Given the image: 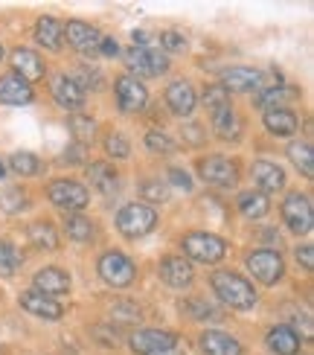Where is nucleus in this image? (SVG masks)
<instances>
[{
  "instance_id": "nucleus-1",
  "label": "nucleus",
  "mask_w": 314,
  "mask_h": 355,
  "mask_svg": "<svg viewBox=\"0 0 314 355\" xmlns=\"http://www.w3.org/2000/svg\"><path fill=\"white\" fill-rule=\"evenodd\" d=\"M209 286H213V291L218 294V300L224 306L238 309V312H247V309H253L259 300V294L253 291V286L236 271H216L209 277Z\"/></svg>"
},
{
  "instance_id": "nucleus-2",
  "label": "nucleus",
  "mask_w": 314,
  "mask_h": 355,
  "mask_svg": "<svg viewBox=\"0 0 314 355\" xmlns=\"http://www.w3.org/2000/svg\"><path fill=\"white\" fill-rule=\"evenodd\" d=\"M157 227V210L148 204H125L116 213V230L125 239H143Z\"/></svg>"
},
{
  "instance_id": "nucleus-3",
  "label": "nucleus",
  "mask_w": 314,
  "mask_h": 355,
  "mask_svg": "<svg viewBox=\"0 0 314 355\" xmlns=\"http://www.w3.org/2000/svg\"><path fill=\"white\" fill-rule=\"evenodd\" d=\"M184 254L195 262H207V265H216L227 257V242L216 233H207V230H195V233H186L184 236Z\"/></svg>"
},
{
  "instance_id": "nucleus-4",
  "label": "nucleus",
  "mask_w": 314,
  "mask_h": 355,
  "mask_svg": "<svg viewBox=\"0 0 314 355\" xmlns=\"http://www.w3.org/2000/svg\"><path fill=\"white\" fill-rule=\"evenodd\" d=\"M96 271L111 288H128L134 279H137V268H134V262L125 254H119V250H108V254H102L99 262H96Z\"/></svg>"
},
{
  "instance_id": "nucleus-5",
  "label": "nucleus",
  "mask_w": 314,
  "mask_h": 355,
  "mask_svg": "<svg viewBox=\"0 0 314 355\" xmlns=\"http://www.w3.org/2000/svg\"><path fill=\"white\" fill-rule=\"evenodd\" d=\"M245 265L262 286H277L286 277V259H282L279 250H268V248L253 250V254H247Z\"/></svg>"
},
{
  "instance_id": "nucleus-6",
  "label": "nucleus",
  "mask_w": 314,
  "mask_h": 355,
  "mask_svg": "<svg viewBox=\"0 0 314 355\" xmlns=\"http://www.w3.org/2000/svg\"><path fill=\"white\" fill-rule=\"evenodd\" d=\"M198 175L201 181L209 187H218V189H233L238 181V166L236 160L224 157V155H209L198 160Z\"/></svg>"
},
{
  "instance_id": "nucleus-7",
  "label": "nucleus",
  "mask_w": 314,
  "mask_h": 355,
  "mask_svg": "<svg viewBox=\"0 0 314 355\" xmlns=\"http://www.w3.org/2000/svg\"><path fill=\"white\" fill-rule=\"evenodd\" d=\"M47 196H50V201L58 207V210H64V213H82L85 207L91 204V192H87L79 181H67V178L53 181L47 187Z\"/></svg>"
},
{
  "instance_id": "nucleus-8",
  "label": "nucleus",
  "mask_w": 314,
  "mask_h": 355,
  "mask_svg": "<svg viewBox=\"0 0 314 355\" xmlns=\"http://www.w3.org/2000/svg\"><path fill=\"white\" fill-rule=\"evenodd\" d=\"M282 221L286 227L297 236H306L314 227V213H311V201L303 192H291V196L282 201Z\"/></svg>"
},
{
  "instance_id": "nucleus-9",
  "label": "nucleus",
  "mask_w": 314,
  "mask_h": 355,
  "mask_svg": "<svg viewBox=\"0 0 314 355\" xmlns=\"http://www.w3.org/2000/svg\"><path fill=\"white\" fill-rule=\"evenodd\" d=\"M125 64L134 73V79L137 76H163V73L169 70V55L160 50H152V47H146V50L134 47L125 53Z\"/></svg>"
},
{
  "instance_id": "nucleus-10",
  "label": "nucleus",
  "mask_w": 314,
  "mask_h": 355,
  "mask_svg": "<svg viewBox=\"0 0 314 355\" xmlns=\"http://www.w3.org/2000/svg\"><path fill=\"white\" fill-rule=\"evenodd\" d=\"M114 94H116V105L123 114H137V111L146 108V102H148L146 85L140 79H134V76H119L114 82Z\"/></svg>"
},
{
  "instance_id": "nucleus-11",
  "label": "nucleus",
  "mask_w": 314,
  "mask_h": 355,
  "mask_svg": "<svg viewBox=\"0 0 314 355\" xmlns=\"http://www.w3.org/2000/svg\"><path fill=\"white\" fill-rule=\"evenodd\" d=\"M221 87L227 94H256L265 87V73L253 67H227L221 73Z\"/></svg>"
},
{
  "instance_id": "nucleus-12",
  "label": "nucleus",
  "mask_w": 314,
  "mask_h": 355,
  "mask_svg": "<svg viewBox=\"0 0 314 355\" xmlns=\"http://www.w3.org/2000/svg\"><path fill=\"white\" fill-rule=\"evenodd\" d=\"M62 38L70 44L73 50H79L85 55H99V29L91 26V24H85V21H67L62 26Z\"/></svg>"
},
{
  "instance_id": "nucleus-13",
  "label": "nucleus",
  "mask_w": 314,
  "mask_h": 355,
  "mask_svg": "<svg viewBox=\"0 0 314 355\" xmlns=\"http://www.w3.org/2000/svg\"><path fill=\"white\" fill-rule=\"evenodd\" d=\"M177 347V335L175 332H163V329H137L131 335V352L137 355H160Z\"/></svg>"
},
{
  "instance_id": "nucleus-14",
  "label": "nucleus",
  "mask_w": 314,
  "mask_h": 355,
  "mask_svg": "<svg viewBox=\"0 0 314 355\" xmlns=\"http://www.w3.org/2000/svg\"><path fill=\"white\" fill-rule=\"evenodd\" d=\"M157 274L163 283L172 288H189L192 279H195V268H192V262L184 257H163L157 265Z\"/></svg>"
},
{
  "instance_id": "nucleus-15",
  "label": "nucleus",
  "mask_w": 314,
  "mask_h": 355,
  "mask_svg": "<svg viewBox=\"0 0 314 355\" xmlns=\"http://www.w3.org/2000/svg\"><path fill=\"white\" fill-rule=\"evenodd\" d=\"M18 303H21L24 312H29L33 318H41V320H62L64 318V306L53 297H44V294H38L35 288L24 291L18 297Z\"/></svg>"
},
{
  "instance_id": "nucleus-16",
  "label": "nucleus",
  "mask_w": 314,
  "mask_h": 355,
  "mask_svg": "<svg viewBox=\"0 0 314 355\" xmlns=\"http://www.w3.org/2000/svg\"><path fill=\"white\" fill-rule=\"evenodd\" d=\"M33 286L38 294L55 300V297H62V294L70 291V274L64 268H58V265H47V268H41L33 277Z\"/></svg>"
},
{
  "instance_id": "nucleus-17",
  "label": "nucleus",
  "mask_w": 314,
  "mask_h": 355,
  "mask_svg": "<svg viewBox=\"0 0 314 355\" xmlns=\"http://www.w3.org/2000/svg\"><path fill=\"white\" fill-rule=\"evenodd\" d=\"M12 67H15V76H21L26 85L41 82L44 73H47V67H44V58L35 50H29V47L12 50Z\"/></svg>"
},
{
  "instance_id": "nucleus-18",
  "label": "nucleus",
  "mask_w": 314,
  "mask_h": 355,
  "mask_svg": "<svg viewBox=\"0 0 314 355\" xmlns=\"http://www.w3.org/2000/svg\"><path fill=\"white\" fill-rule=\"evenodd\" d=\"M198 105V96H195V87H192L186 79H177L166 87V108L175 116H189Z\"/></svg>"
},
{
  "instance_id": "nucleus-19",
  "label": "nucleus",
  "mask_w": 314,
  "mask_h": 355,
  "mask_svg": "<svg viewBox=\"0 0 314 355\" xmlns=\"http://www.w3.org/2000/svg\"><path fill=\"white\" fill-rule=\"evenodd\" d=\"M198 347H201L204 355H245L242 344H238L233 335L221 332V329H207V332H201Z\"/></svg>"
},
{
  "instance_id": "nucleus-20",
  "label": "nucleus",
  "mask_w": 314,
  "mask_h": 355,
  "mask_svg": "<svg viewBox=\"0 0 314 355\" xmlns=\"http://www.w3.org/2000/svg\"><path fill=\"white\" fill-rule=\"evenodd\" d=\"M250 172H253V184H256V189L262 192V196H268V192H279L282 187H286V169L271 164V160H256Z\"/></svg>"
},
{
  "instance_id": "nucleus-21",
  "label": "nucleus",
  "mask_w": 314,
  "mask_h": 355,
  "mask_svg": "<svg viewBox=\"0 0 314 355\" xmlns=\"http://www.w3.org/2000/svg\"><path fill=\"white\" fill-rule=\"evenodd\" d=\"M50 91H53V99L62 105L64 111H79L85 105V91L73 82V76H55L53 85H50Z\"/></svg>"
},
{
  "instance_id": "nucleus-22",
  "label": "nucleus",
  "mask_w": 314,
  "mask_h": 355,
  "mask_svg": "<svg viewBox=\"0 0 314 355\" xmlns=\"http://www.w3.org/2000/svg\"><path fill=\"white\" fill-rule=\"evenodd\" d=\"M33 99H35L33 85H26L21 76L6 73V76L0 79V105H29Z\"/></svg>"
},
{
  "instance_id": "nucleus-23",
  "label": "nucleus",
  "mask_w": 314,
  "mask_h": 355,
  "mask_svg": "<svg viewBox=\"0 0 314 355\" xmlns=\"http://www.w3.org/2000/svg\"><path fill=\"white\" fill-rule=\"evenodd\" d=\"M294 99H300V91L291 85H265L262 91H256V96H253L256 108H262V111L286 108V102H294Z\"/></svg>"
},
{
  "instance_id": "nucleus-24",
  "label": "nucleus",
  "mask_w": 314,
  "mask_h": 355,
  "mask_svg": "<svg viewBox=\"0 0 314 355\" xmlns=\"http://www.w3.org/2000/svg\"><path fill=\"white\" fill-rule=\"evenodd\" d=\"M262 123L268 128V135L274 137H294L297 128H300V116L288 108H274V111H265L262 114Z\"/></svg>"
},
{
  "instance_id": "nucleus-25",
  "label": "nucleus",
  "mask_w": 314,
  "mask_h": 355,
  "mask_svg": "<svg viewBox=\"0 0 314 355\" xmlns=\"http://www.w3.org/2000/svg\"><path fill=\"white\" fill-rule=\"evenodd\" d=\"M268 347H271L274 355H300L303 349V341H300V335H297L291 327H274V329H268Z\"/></svg>"
},
{
  "instance_id": "nucleus-26",
  "label": "nucleus",
  "mask_w": 314,
  "mask_h": 355,
  "mask_svg": "<svg viewBox=\"0 0 314 355\" xmlns=\"http://www.w3.org/2000/svg\"><path fill=\"white\" fill-rule=\"evenodd\" d=\"M87 178H91L94 189H99L102 196H114V192L119 189V172L111 164H105V160L87 166Z\"/></svg>"
},
{
  "instance_id": "nucleus-27",
  "label": "nucleus",
  "mask_w": 314,
  "mask_h": 355,
  "mask_svg": "<svg viewBox=\"0 0 314 355\" xmlns=\"http://www.w3.org/2000/svg\"><path fill=\"white\" fill-rule=\"evenodd\" d=\"M35 41L41 44L44 50H50V53H58L62 50V24H58L55 18H50V15H44V18H38L35 24Z\"/></svg>"
},
{
  "instance_id": "nucleus-28",
  "label": "nucleus",
  "mask_w": 314,
  "mask_h": 355,
  "mask_svg": "<svg viewBox=\"0 0 314 355\" xmlns=\"http://www.w3.org/2000/svg\"><path fill=\"white\" fill-rule=\"evenodd\" d=\"M26 236H29V245L38 248V250H58V233H55V227L50 225L47 218L33 221L29 230H26Z\"/></svg>"
},
{
  "instance_id": "nucleus-29",
  "label": "nucleus",
  "mask_w": 314,
  "mask_h": 355,
  "mask_svg": "<svg viewBox=\"0 0 314 355\" xmlns=\"http://www.w3.org/2000/svg\"><path fill=\"white\" fill-rule=\"evenodd\" d=\"M64 233H67V239H73V242H91L96 227H94V221L87 216L67 213L64 216Z\"/></svg>"
},
{
  "instance_id": "nucleus-30",
  "label": "nucleus",
  "mask_w": 314,
  "mask_h": 355,
  "mask_svg": "<svg viewBox=\"0 0 314 355\" xmlns=\"http://www.w3.org/2000/svg\"><path fill=\"white\" fill-rule=\"evenodd\" d=\"M238 210H242V216L247 218H262L268 210H271V201H268V196H262L259 189H247L238 196Z\"/></svg>"
},
{
  "instance_id": "nucleus-31",
  "label": "nucleus",
  "mask_w": 314,
  "mask_h": 355,
  "mask_svg": "<svg viewBox=\"0 0 314 355\" xmlns=\"http://www.w3.org/2000/svg\"><path fill=\"white\" fill-rule=\"evenodd\" d=\"M181 312L189 318V320H201V323H207V320H224L221 318V312L213 306V303H207L204 297H189V300H184L181 303Z\"/></svg>"
},
{
  "instance_id": "nucleus-32",
  "label": "nucleus",
  "mask_w": 314,
  "mask_h": 355,
  "mask_svg": "<svg viewBox=\"0 0 314 355\" xmlns=\"http://www.w3.org/2000/svg\"><path fill=\"white\" fill-rule=\"evenodd\" d=\"M209 123H213V131H216L221 140L238 137V128H242V123H238V116H236L233 105H230V108H224V111H218V114H213V116H209Z\"/></svg>"
},
{
  "instance_id": "nucleus-33",
  "label": "nucleus",
  "mask_w": 314,
  "mask_h": 355,
  "mask_svg": "<svg viewBox=\"0 0 314 355\" xmlns=\"http://www.w3.org/2000/svg\"><path fill=\"white\" fill-rule=\"evenodd\" d=\"M67 125H70L73 140H76L79 146L94 143V137H96V120H91L87 114H73L67 120Z\"/></svg>"
},
{
  "instance_id": "nucleus-34",
  "label": "nucleus",
  "mask_w": 314,
  "mask_h": 355,
  "mask_svg": "<svg viewBox=\"0 0 314 355\" xmlns=\"http://www.w3.org/2000/svg\"><path fill=\"white\" fill-rule=\"evenodd\" d=\"M288 157H291V164L300 169L303 178H311L314 175V155H311V146L308 143H291L288 146Z\"/></svg>"
},
{
  "instance_id": "nucleus-35",
  "label": "nucleus",
  "mask_w": 314,
  "mask_h": 355,
  "mask_svg": "<svg viewBox=\"0 0 314 355\" xmlns=\"http://www.w3.org/2000/svg\"><path fill=\"white\" fill-rule=\"evenodd\" d=\"M9 169L15 175H21V178H33L41 172V164H38V157L35 155H29V152H15L9 157Z\"/></svg>"
},
{
  "instance_id": "nucleus-36",
  "label": "nucleus",
  "mask_w": 314,
  "mask_h": 355,
  "mask_svg": "<svg viewBox=\"0 0 314 355\" xmlns=\"http://www.w3.org/2000/svg\"><path fill=\"white\" fill-rule=\"evenodd\" d=\"M233 102H230V94L224 91L221 85H209L207 91H204V108H207V114L213 116V114H218V111H224V108H230Z\"/></svg>"
},
{
  "instance_id": "nucleus-37",
  "label": "nucleus",
  "mask_w": 314,
  "mask_h": 355,
  "mask_svg": "<svg viewBox=\"0 0 314 355\" xmlns=\"http://www.w3.org/2000/svg\"><path fill=\"white\" fill-rule=\"evenodd\" d=\"M21 262H24V257L15 250L9 242H3L0 239V277H15L18 274V268H21Z\"/></svg>"
},
{
  "instance_id": "nucleus-38",
  "label": "nucleus",
  "mask_w": 314,
  "mask_h": 355,
  "mask_svg": "<svg viewBox=\"0 0 314 355\" xmlns=\"http://www.w3.org/2000/svg\"><path fill=\"white\" fill-rule=\"evenodd\" d=\"M140 196L143 201H152V204H163L169 201V187L160 181V178H146V181L140 184ZM148 204V207H152Z\"/></svg>"
},
{
  "instance_id": "nucleus-39",
  "label": "nucleus",
  "mask_w": 314,
  "mask_h": 355,
  "mask_svg": "<svg viewBox=\"0 0 314 355\" xmlns=\"http://www.w3.org/2000/svg\"><path fill=\"white\" fill-rule=\"evenodd\" d=\"M146 146H148V149H152L155 155H172V152L177 149V143L166 135V131H160V128L148 131V135H146Z\"/></svg>"
},
{
  "instance_id": "nucleus-40",
  "label": "nucleus",
  "mask_w": 314,
  "mask_h": 355,
  "mask_svg": "<svg viewBox=\"0 0 314 355\" xmlns=\"http://www.w3.org/2000/svg\"><path fill=\"white\" fill-rule=\"evenodd\" d=\"M105 152H108L111 157H119V160H123V157L131 155V143H128L123 135H119V131H111V135L105 137Z\"/></svg>"
},
{
  "instance_id": "nucleus-41",
  "label": "nucleus",
  "mask_w": 314,
  "mask_h": 355,
  "mask_svg": "<svg viewBox=\"0 0 314 355\" xmlns=\"http://www.w3.org/2000/svg\"><path fill=\"white\" fill-rule=\"evenodd\" d=\"M73 82H76V85L82 87V91H87V87H94V91H99L105 79H102V73H99L96 67H79V73L73 76Z\"/></svg>"
},
{
  "instance_id": "nucleus-42",
  "label": "nucleus",
  "mask_w": 314,
  "mask_h": 355,
  "mask_svg": "<svg viewBox=\"0 0 314 355\" xmlns=\"http://www.w3.org/2000/svg\"><path fill=\"white\" fill-rule=\"evenodd\" d=\"M0 207H3L6 213H21V210H26V196L21 189H6L3 198H0Z\"/></svg>"
},
{
  "instance_id": "nucleus-43",
  "label": "nucleus",
  "mask_w": 314,
  "mask_h": 355,
  "mask_svg": "<svg viewBox=\"0 0 314 355\" xmlns=\"http://www.w3.org/2000/svg\"><path fill=\"white\" fill-rule=\"evenodd\" d=\"M160 47L166 53H184L186 50V38L181 33H175V29H169V33H160Z\"/></svg>"
},
{
  "instance_id": "nucleus-44",
  "label": "nucleus",
  "mask_w": 314,
  "mask_h": 355,
  "mask_svg": "<svg viewBox=\"0 0 314 355\" xmlns=\"http://www.w3.org/2000/svg\"><path fill=\"white\" fill-rule=\"evenodd\" d=\"M297 262L303 265V271H311L314 268V248L311 245H300V248H297Z\"/></svg>"
},
{
  "instance_id": "nucleus-45",
  "label": "nucleus",
  "mask_w": 314,
  "mask_h": 355,
  "mask_svg": "<svg viewBox=\"0 0 314 355\" xmlns=\"http://www.w3.org/2000/svg\"><path fill=\"white\" fill-rule=\"evenodd\" d=\"M169 181H172L175 187H181L184 192H189V189H192V178H189L184 169H177V166H175V169H169Z\"/></svg>"
},
{
  "instance_id": "nucleus-46",
  "label": "nucleus",
  "mask_w": 314,
  "mask_h": 355,
  "mask_svg": "<svg viewBox=\"0 0 314 355\" xmlns=\"http://www.w3.org/2000/svg\"><path fill=\"white\" fill-rule=\"evenodd\" d=\"M184 137H186L189 146H201V143L207 140V131H204V125H186Z\"/></svg>"
},
{
  "instance_id": "nucleus-47",
  "label": "nucleus",
  "mask_w": 314,
  "mask_h": 355,
  "mask_svg": "<svg viewBox=\"0 0 314 355\" xmlns=\"http://www.w3.org/2000/svg\"><path fill=\"white\" fill-rule=\"evenodd\" d=\"M116 53H119L116 41H114V38H105V35H102V41H99V55H108V58H111V55H116Z\"/></svg>"
},
{
  "instance_id": "nucleus-48",
  "label": "nucleus",
  "mask_w": 314,
  "mask_h": 355,
  "mask_svg": "<svg viewBox=\"0 0 314 355\" xmlns=\"http://www.w3.org/2000/svg\"><path fill=\"white\" fill-rule=\"evenodd\" d=\"M82 152H85V146H79V143H76L70 152H64V157H62V160H64V164H67V160H70V164H79V160H82Z\"/></svg>"
},
{
  "instance_id": "nucleus-49",
  "label": "nucleus",
  "mask_w": 314,
  "mask_h": 355,
  "mask_svg": "<svg viewBox=\"0 0 314 355\" xmlns=\"http://www.w3.org/2000/svg\"><path fill=\"white\" fill-rule=\"evenodd\" d=\"M160 355H186L181 347H172V349H166V352H160Z\"/></svg>"
},
{
  "instance_id": "nucleus-50",
  "label": "nucleus",
  "mask_w": 314,
  "mask_h": 355,
  "mask_svg": "<svg viewBox=\"0 0 314 355\" xmlns=\"http://www.w3.org/2000/svg\"><path fill=\"white\" fill-rule=\"evenodd\" d=\"M3 175H6V166H3V164H0V178H3Z\"/></svg>"
},
{
  "instance_id": "nucleus-51",
  "label": "nucleus",
  "mask_w": 314,
  "mask_h": 355,
  "mask_svg": "<svg viewBox=\"0 0 314 355\" xmlns=\"http://www.w3.org/2000/svg\"><path fill=\"white\" fill-rule=\"evenodd\" d=\"M0 62H3V44H0Z\"/></svg>"
}]
</instances>
